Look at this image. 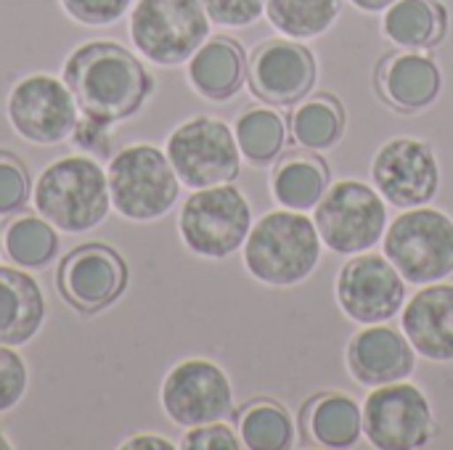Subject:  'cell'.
<instances>
[{
    "label": "cell",
    "mask_w": 453,
    "mask_h": 450,
    "mask_svg": "<svg viewBox=\"0 0 453 450\" xmlns=\"http://www.w3.org/2000/svg\"><path fill=\"white\" fill-rule=\"evenodd\" d=\"M27 385L29 371L24 358L13 347L0 345V414H8L21 403V398L27 395Z\"/></svg>",
    "instance_id": "obj_31"
},
{
    "label": "cell",
    "mask_w": 453,
    "mask_h": 450,
    "mask_svg": "<svg viewBox=\"0 0 453 450\" xmlns=\"http://www.w3.org/2000/svg\"><path fill=\"white\" fill-rule=\"evenodd\" d=\"M364 430L358 403L342 393L316 395L303 408V432L324 448H350Z\"/></svg>",
    "instance_id": "obj_23"
},
{
    "label": "cell",
    "mask_w": 453,
    "mask_h": 450,
    "mask_svg": "<svg viewBox=\"0 0 453 450\" xmlns=\"http://www.w3.org/2000/svg\"><path fill=\"white\" fill-rule=\"evenodd\" d=\"M5 114L13 133L35 146L66 141L80 119L77 101L66 82L45 72L27 74L11 88Z\"/></svg>",
    "instance_id": "obj_10"
},
{
    "label": "cell",
    "mask_w": 453,
    "mask_h": 450,
    "mask_svg": "<svg viewBox=\"0 0 453 450\" xmlns=\"http://www.w3.org/2000/svg\"><path fill=\"white\" fill-rule=\"evenodd\" d=\"M11 448H13V446H11V440H8V438H5V432L0 430V450H11Z\"/></svg>",
    "instance_id": "obj_38"
},
{
    "label": "cell",
    "mask_w": 453,
    "mask_h": 450,
    "mask_svg": "<svg viewBox=\"0 0 453 450\" xmlns=\"http://www.w3.org/2000/svg\"><path fill=\"white\" fill-rule=\"evenodd\" d=\"M252 228V210L236 186L220 183L196 188L178 217L183 244L207 260H223L244 247Z\"/></svg>",
    "instance_id": "obj_7"
},
{
    "label": "cell",
    "mask_w": 453,
    "mask_h": 450,
    "mask_svg": "<svg viewBox=\"0 0 453 450\" xmlns=\"http://www.w3.org/2000/svg\"><path fill=\"white\" fill-rule=\"evenodd\" d=\"M32 204L61 233H85L111 212L109 180L98 159L69 154L50 162L32 183Z\"/></svg>",
    "instance_id": "obj_2"
},
{
    "label": "cell",
    "mask_w": 453,
    "mask_h": 450,
    "mask_svg": "<svg viewBox=\"0 0 453 450\" xmlns=\"http://www.w3.org/2000/svg\"><path fill=\"white\" fill-rule=\"evenodd\" d=\"M385 257L409 284H435L453 273V220L433 207H411L385 233Z\"/></svg>",
    "instance_id": "obj_6"
},
{
    "label": "cell",
    "mask_w": 453,
    "mask_h": 450,
    "mask_svg": "<svg viewBox=\"0 0 453 450\" xmlns=\"http://www.w3.org/2000/svg\"><path fill=\"white\" fill-rule=\"evenodd\" d=\"M180 186L210 188L239 175L242 151L231 127L215 117H194L178 125L165 149Z\"/></svg>",
    "instance_id": "obj_8"
},
{
    "label": "cell",
    "mask_w": 453,
    "mask_h": 450,
    "mask_svg": "<svg viewBox=\"0 0 453 450\" xmlns=\"http://www.w3.org/2000/svg\"><path fill=\"white\" fill-rule=\"evenodd\" d=\"M239 438L244 448L287 450L295 446V424L279 403L257 400L239 414Z\"/></svg>",
    "instance_id": "obj_29"
},
{
    "label": "cell",
    "mask_w": 453,
    "mask_h": 450,
    "mask_svg": "<svg viewBox=\"0 0 453 450\" xmlns=\"http://www.w3.org/2000/svg\"><path fill=\"white\" fill-rule=\"evenodd\" d=\"M406 300V278L382 255H361L337 276V302L348 318L369 326L390 321Z\"/></svg>",
    "instance_id": "obj_15"
},
{
    "label": "cell",
    "mask_w": 453,
    "mask_h": 450,
    "mask_svg": "<svg viewBox=\"0 0 453 450\" xmlns=\"http://www.w3.org/2000/svg\"><path fill=\"white\" fill-rule=\"evenodd\" d=\"M111 210L133 223L165 217L180 194V180L167 154L151 143H130L106 164Z\"/></svg>",
    "instance_id": "obj_4"
},
{
    "label": "cell",
    "mask_w": 453,
    "mask_h": 450,
    "mask_svg": "<svg viewBox=\"0 0 453 450\" xmlns=\"http://www.w3.org/2000/svg\"><path fill=\"white\" fill-rule=\"evenodd\" d=\"M69 19L82 27H109L117 24L130 8L133 0H58Z\"/></svg>",
    "instance_id": "obj_32"
},
{
    "label": "cell",
    "mask_w": 453,
    "mask_h": 450,
    "mask_svg": "<svg viewBox=\"0 0 453 450\" xmlns=\"http://www.w3.org/2000/svg\"><path fill=\"white\" fill-rule=\"evenodd\" d=\"M403 332L414 353L427 361H453V284H427L419 289L401 316Z\"/></svg>",
    "instance_id": "obj_18"
},
{
    "label": "cell",
    "mask_w": 453,
    "mask_h": 450,
    "mask_svg": "<svg viewBox=\"0 0 453 450\" xmlns=\"http://www.w3.org/2000/svg\"><path fill=\"white\" fill-rule=\"evenodd\" d=\"M289 130L303 149H313V151L332 149L342 138L345 109L329 93L305 95L289 117Z\"/></svg>",
    "instance_id": "obj_25"
},
{
    "label": "cell",
    "mask_w": 453,
    "mask_h": 450,
    "mask_svg": "<svg viewBox=\"0 0 453 450\" xmlns=\"http://www.w3.org/2000/svg\"><path fill=\"white\" fill-rule=\"evenodd\" d=\"M0 255H3V231H0Z\"/></svg>",
    "instance_id": "obj_39"
},
{
    "label": "cell",
    "mask_w": 453,
    "mask_h": 450,
    "mask_svg": "<svg viewBox=\"0 0 453 450\" xmlns=\"http://www.w3.org/2000/svg\"><path fill=\"white\" fill-rule=\"evenodd\" d=\"M321 260V236L313 220L297 210L263 215L244 241L247 271L271 286H295L305 281Z\"/></svg>",
    "instance_id": "obj_3"
},
{
    "label": "cell",
    "mask_w": 453,
    "mask_h": 450,
    "mask_svg": "<svg viewBox=\"0 0 453 450\" xmlns=\"http://www.w3.org/2000/svg\"><path fill=\"white\" fill-rule=\"evenodd\" d=\"M247 80L257 98L287 106L303 101L316 85V58L295 40H268L250 56Z\"/></svg>",
    "instance_id": "obj_16"
},
{
    "label": "cell",
    "mask_w": 453,
    "mask_h": 450,
    "mask_svg": "<svg viewBox=\"0 0 453 450\" xmlns=\"http://www.w3.org/2000/svg\"><path fill=\"white\" fill-rule=\"evenodd\" d=\"M183 450H239L242 448V438H236V432L223 424V422H212V424H202V427H191L186 430Z\"/></svg>",
    "instance_id": "obj_35"
},
{
    "label": "cell",
    "mask_w": 453,
    "mask_h": 450,
    "mask_svg": "<svg viewBox=\"0 0 453 450\" xmlns=\"http://www.w3.org/2000/svg\"><path fill=\"white\" fill-rule=\"evenodd\" d=\"M69 138H72L77 151H82V154H88V156H93L98 162H104V159L109 162L114 156L111 154V143H114L111 141V125H106L101 119H93V117L82 114Z\"/></svg>",
    "instance_id": "obj_33"
},
{
    "label": "cell",
    "mask_w": 453,
    "mask_h": 450,
    "mask_svg": "<svg viewBox=\"0 0 453 450\" xmlns=\"http://www.w3.org/2000/svg\"><path fill=\"white\" fill-rule=\"evenodd\" d=\"M122 450H173L175 446L167 440V438H162V435H151V432H141V435H133L130 440H125Z\"/></svg>",
    "instance_id": "obj_36"
},
{
    "label": "cell",
    "mask_w": 453,
    "mask_h": 450,
    "mask_svg": "<svg viewBox=\"0 0 453 450\" xmlns=\"http://www.w3.org/2000/svg\"><path fill=\"white\" fill-rule=\"evenodd\" d=\"M321 241L337 255H358L374 247L388 225V207L377 188L361 180H340L316 204Z\"/></svg>",
    "instance_id": "obj_9"
},
{
    "label": "cell",
    "mask_w": 453,
    "mask_h": 450,
    "mask_svg": "<svg viewBox=\"0 0 453 450\" xmlns=\"http://www.w3.org/2000/svg\"><path fill=\"white\" fill-rule=\"evenodd\" d=\"M364 432L380 450L425 448L435 435L427 395L403 379L377 387L364 406Z\"/></svg>",
    "instance_id": "obj_12"
},
{
    "label": "cell",
    "mask_w": 453,
    "mask_h": 450,
    "mask_svg": "<svg viewBox=\"0 0 453 450\" xmlns=\"http://www.w3.org/2000/svg\"><path fill=\"white\" fill-rule=\"evenodd\" d=\"M441 69L438 64L414 50L385 56L377 69V85L388 103L401 111H419L430 106L441 93Z\"/></svg>",
    "instance_id": "obj_19"
},
{
    "label": "cell",
    "mask_w": 453,
    "mask_h": 450,
    "mask_svg": "<svg viewBox=\"0 0 453 450\" xmlns=\"http://www.w3.org/2000/svg\"><path fill=\"white\" fill-rule=\"evenodd\" d=\"M382 32L406 50L435 48L449 34V11L441 0H395L385 8Z\"/></svg>",
    "instance_id": "obj_22"
},
{
    "label": "cell",
    "mask_w": 453,
    "mask_h": 450,
    "mask_svg": "<svg viewBox=\"0 0 453 450\" xmlns=\"http://www.w3.org/2000/svg\"><path fill=\"white\" fill-rule=\"evenodd\" d=\"M61 80L72 90L80 114L117 125L141 111L154 90V77L125 45L93 40L74 48Z\"/></svg>",
    "instance_id": "obj_1"
},
{
    "label": "cell",
    "mask_w": 453,
    "mask_h": 450,
    "mask_svg": "<svg viewBox=\"0 0 453 450\" xmlns=\"http://www.w3.org/2000/svg\"><path fill=\"white\" fill-rule=\"evenodd\" d=\"M326 183H329V167L319 156L295 154V156H287L276 167L271 191H273V199L284 204L287 210L308 212L326 194Z\"/></svg>",
    "instance_id": "obj_24"
},
{
    "label": "cell",
    "mask_w": 453,
    "mask_h": 450,
    "mask_svg": "<svg viewBox=\"0 0 453 450\" xmlns=\"http://www.w3.org/2000/svg\"><path fill=\"white\" fill-rule=\"evenodd\" d=\"M342 0H265L268 21L297 40L324 34L340 16Z\"/></svg>",
    "instance_id": "obj_27"
},
{
    "label": "cell",
    "mask_w": 453,
    "mask_h": 450,
    "mask_svg": "<svg viewBox=\"0 0 453 450\" xmlns=\"http://www.w3.org/2000/svg\"><path fill=\"white\" fill-rule=\"evenodd\" d=\"M348 363L356 382L366 387H382L401 382L414 371V347L401 332L382 324H369L350 339Z\"/></svg>",
    "instance_id": "obj_17"
},
{
    "label": "cell",
    "mask_w": 453,
    "mask_h": 450,
    "mask_svg": "<svg viewBox=\"0 0 453 450\" xmlns=\"http://www.w3.org/2000/svg\"><path fill=\"white\" fill-rule=\"evenodd\" d=\"M202 5L220 27H250L265 11V0H202Z\"/></svg>",
    "instance_id": "obj_34"
},
{
    "label": "cell",
    "mask_w": 453,
    "mask_h": 450,
    "mask_svg": "<svg viewBox=\"0 0 453 450\" xmlns=\"http://www.w3.org/2000/svg\"><path fill=\"white\" fill-rule=\"evenodd\" d=\"M159 400L173 424L191 430L223 422L234 411V387L228 374L204 358H188L170 369Z\"/></svg>",
    "instance_id": "obj_13"
},
{
    "label": "cell",
    "mask_w": 453,
    "mask_h": 450,
    "mask_svg": "<svg viewBox=\"0 0 453 450\" xmlns=\"http://www.w3.org/2000/svg\"><path fill=\"white\" fill-rule=\"evenodd\" d=\"M130 271L125 257L104 244L85 241L74 247L56 268V289L64 302L85 316L111 308L127 289Z\"/></svg>",
    "instance_id": "obj_11"
},
{
    "label": "cell",
    "mask_w": 453,
    "mask_h": 450,
    "mask_svg": "<svg viewBox=\"0 0 453 450\" xmlns=\"http://www.w3.org/2000/svg\"><path fill=\"white\" fill-rule=\"evenodd\" d=\"M133 48L159 66L188 61L210 37L202 0H135L127 16Z\"/></svg>",
    "instance_id": "obj_5"
},
{
    "label": "cell",
    "mask_w": 453,
    "mask_h": 450,
    "mask_svg": "<svg viewBox=\"0 0 453 450\" xmlns=\"http://www.w3.org/2000/svg\"><path fill=\"white\" fill-rule=\"evenodd\" d=\"M372 178L385 202L401 210L422 207L441 188V167L435 151L419 138L388 141L372 164Z\"/></svg>",
    "instance_id": "obj_14"
},
{
    "label": "cell",
    "mask_w": 453,
    "mask_h": 450,
    "mask_svg": "<svg viewBox=\"0 0 453 450\" xmlns=\"http://www.w3.org/2000/svg\"><path fill=\"white\" fill-rule=\"evenodd\" d=\"M45 300L37 281L16 268H0V345L21 347L40 332Z\"/></svg>",
    "instance_id": "obj_21"
},
{
    "label": "cell",
    "mask_w": 453,
    "mask_h": 450,
    "mask_svg": "<svg viewBox=\"0 0 453 450\" xmlns=\"http://www.w3.org/2000/svg\"><path fill=\"white\" fill-rule=\"evenodd\" d=\"M356 8H361V11H369V13H374V11H385L388 5H393L395 0H350Z\"/></svg>",
    "instance_id": "obj_37"
},
{
    "label": "cell",
    "mask_w": 453,
    "mask_h": 450,
    "mask_svg": "<svg viewBox=\"0 0 453 450\" xmlns=\"http://www.w3.org/2000/svg\"><path fill=\"white\" fill-rule=\"evenodd\" d=\"M247 80V58L236 40L207 37L199 50L188 58L191 88L210 101L231 98Z\"/></svg>",
    "instance_id": "obj_20"
},
{
    "label": "cell",
    "mask_w": 453,
    "mask_h": 450,
    "mask_svg": "<svg viewBox=\"0 0 453 450\" xmlns=\"http://www.w3.org/2000/svg\"><path fill=\"white\" fill-rule=\"evenodd\" d=\"M3 252L19 268H45L58 255V233L40 215H19L3 228Z\"/></svg>",
    "instance_id": "obj_26"
},
{
    "label": "cell",
    "mask_w": 453,
    "mask_h": 450,
    "mask_svg": "<svg viewBox=\"0 0 453 450\" xmlns=\"http://www.w3.org/2000/svg\"><path fill=\"white\" fill-rule=\"evenodd\" d=\"M29 191L32 180L24 162L16 154L0 149V217L21 210L29 199Z\"/></svg>",
    "instance_id": "obj_30"
},
{
    "label": "cell",
    "mask_w": 453,
    "mask_h": 450,
    "mask_svg": "<svg viewBox=\"0 0 453 450\" xmlns=\"http://www.w3.org/2000/svg\"><path fill=\"white\" fill-rule=\"evenodd\" d=\"M236 143L239 151L247 162L252 164H268L273 162L287 141V122L281 119V114H276L273 109L257 106L244 111L236 119Z\"/></svg>",
    "instance_id": "obj_28"
}]
</instances>
